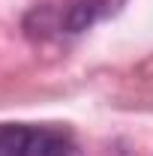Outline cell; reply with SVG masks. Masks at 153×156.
<instances>
[{
	"label": "cell",
	"instance_id": "2",
	"mask_svg": "<svg viewBox=\"0 0 153 156\" xmlns=\"http://www.w3.org/2000/svg\"><path fill=\"white\" fill-rule=\"evenodd\" d=\"M102 12V0H72L63 12V27L69 33H81L87 30Z\"/></svg>",
	"mask_w": 153,
	"mask_h": 156
},
{
	"label": "cell",
	"instance_id": "1",
	"mask_svg": "<svg viewBox=\"0 0 153 156\" xmlns=\"http://www.w3.org/2000/svg\"><path fill=\"white\" fill-rule=\"evenodd\" d=\"M72 141L51 126L0 123V156H69Z\"/></svg>",
	"mask_w": 153,
	"mask_h": 156
}]
</instances>
